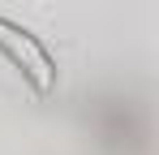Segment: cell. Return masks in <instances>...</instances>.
<instances>
[{
	"mask_svg": "<svg viewBox=\"0 0 159 155\" xmlns=\"http://www.w3.org/2000/svg\"><path fill=\"white\" fill-rule=\"evenodd\" d=\"M0 56L26 78L39 95H52L56 91V56L48 52V43H43L34 30L0 17Z\"/></svg>",
	"mask_w": 159,
	"mask_h": 155,
	"instance_id": "cell-1",
	"label": "cell"
}]
</instances>
